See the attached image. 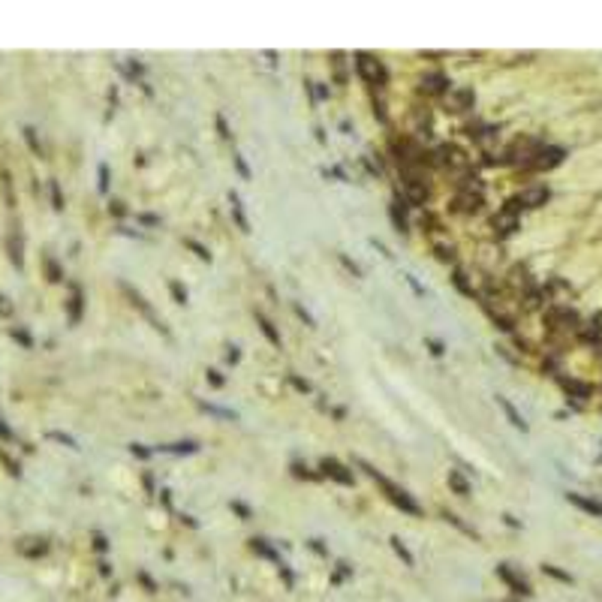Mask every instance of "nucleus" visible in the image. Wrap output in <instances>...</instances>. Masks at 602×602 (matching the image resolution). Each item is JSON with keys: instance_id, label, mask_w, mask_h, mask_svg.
<instances>
[{"instance_id": "obj_1", "label": "nucleus", "mask_w": 602, "mask_h": 602, "mask_svg": "<svg viewBox=\"0 0 602 602\" xmlns=\"http://www.w3.org/2000/svg\"><path fill=\"white\" fill-rule=\"evenodd\" d=\"M388 151L401 172H428L431 169V151L425 148L416 136L410 133H392L388 136Z\"/></svg>"}, {"instance_id": "obj_2", "label": "nucleus", "mask_w": 602, "mask_h": 602, "mask_svg": "<svg viewBox=\"0 0 602 602\" xmlns=\"http://www.w3.org/2000/svg\"><path fill=\"white\" fill-rule=\"evenodd\" d=\"M398 196L410 208H425L431 202V175L428 172H401Z\"/></svg>"}, {"instance_id": "obj_3", "label": "nucleus", "mask_w": 602, "mask_h": 602, "mask_svg": "<svg viewBox=\"0 0 602 602\" xmlns=\"http://www.w3.org/2000/svg\"><path fill=\"white\" fill-rule=\"evenodd\" d=\"M353 66H355V73H359V79L371 90H379V94H383V90L388 88V70H386V64L377 55L355 51V55H353Z\"/></svg>"}, {"instance_id": "obj_4", "label": "nucleus", "mask_w": 602, "mask_h": 602, "mask_svg": "<svg viewBox=\"0 0 602 602\" xmlns=\"http://www.w3.org/2000/svg\"><path fill=\"white\" fill-rule=\"evenodd\" d=\"M359 467H362L364 473H368V476H371V479H373V482H377L379 488H383V491H386V497L392 500L394 506H401V512H407V515H416V518L422 515V506H418V503H416L413 497H410V494L403 491V488H398L394 482H388V479H386L383 473H377V470H373L368 461H359Z\"/></svg>"}, {"instance_id": "obj_5", "label": "nucleus", "mask_w": 602, "mask_h": 602, "mask_svg": "<svg viewBox=\"0 0 602 602\" xmlns=\"http://www.w3.org/2000/svg\"><path fill=\"white\" fill-rule=\"evenodd\" d=\"M431 163L443 172H452V175H461V172H470V157L467 151H461L458 145L446 142V145H437L431 151Z\"/></svg>"}, {"instance_id": "obj_6", "label": "nucleus", "mask_w": 602, "mask_h": 602, "mask_svg": "<svg viewBox=\"0 0 602 602\" xmlns=\"http://www.w3.org/2000/svg\"><path fill=\"white\" fill-rule=\"evenodd\" d=\"M545 325H548V331H554V334H569V331H578L581 319H578V314L573 308H566V304H554V308L545 310Z\"/></svg>"}, {"instance_id": "obj_7", "label": "nucleus", "mask_w": 602, "mask_h": 602, "mask_svg": "<svg viewBox=\"0 0 602 602\" xmlns=\"http://www.w3.org/2000/svg\"><path fill=\"white\" fill-rule=\"evenodd\" d=\"M434 133V118H431V109L422 103H416L413 109H410V136H416L418 142L422 139H431Z\"/></svg>"}, {"instance_id": "obj_8", "label": "nucleus", "mask_w": 602, "mask_h": 602, "mask_svg": "<svg viewBox=\"0 0 602 602\" xmlns=\"http://www.w3.org/2000/svg\"><path fill=\"white\" fill-rule=\"evenodd\" d=\"M121 289H124V295L129 299V304H133V308L139 310V314H142L145 319H148V323L154 325V329H157L160 334H166V338H169V329H166L163 319H160V316L154 314V308H151V304L145 301V295H142V292H136V289H133V286H127V284H121Z\"/></svg>"}, {"instance_id": "obj_9", "label": "nucleus", "mask_w": 602, "mask_h": 602, "mask_svg": "<svg viewBox=\"0 0 602 602\" xmlns=\"http://www.w3.org/2000/svg\"><path fill=\"white\" fill-rule=\"evenodd\" d=\"M443 103H446V112H452V115H467L476 105V94H473V88H452L443 97Z\"/></svg>"}, {"instance_id": "obj_10", "label": "nucleus", "mask_w": 602, "mask_h": 602, "mask_svg": "<svg viewBox=\"0 0 602 602\" xmlns=\"http://www.w3.org/2000/svg\"><path fill=\"white\" fill-rule=\"evenodd\" d=\"M452 90V81L443 73H425L422 81H418V94L422 97H434V100H443V97Z\"/></svg>"}, {"instance_id": "obj_11", "label": "nucleus", "mask_w": 602, "mask_h": 602, "mask_svg": "<svg viewBox=\"0 0 602 602\" xmlns=\"http://www.w3.org/2000/svg\"><path fill=\"white\" fill-rule=\"evenodd\" d=\"M563 163V148H548V145H542V148L536 151V157L527 163V169L533 172H545V169H554V166Z\"/></svg>"}, {"instance_id": "obj_12", "label": "nucleus", "mask_w": 602, "mask_h": 602, "mask_svg": "<svg viewBox=\"0 0 602 602\" xmlns=\"http://www.w3.org/2000/svg\"><path fill=\"white\" fill-rule=\"evenodd\" d=\"M319 467H323L325 476H331L334 482H340V485H353V482H355V473H353V470H347L344 464L334 461V458H323V464H319Z\"/></svg>"}, {"instance_id": "obj_13", "label": "nucleus", "mask_w": 602, "mask_h": 602, "mask_svg": "<svg viewBox=\"0 0 602 602\" xmlns=\"http://www.w3.org/2000/svg\"><path fill=\"white\" fill-rule=\"evenodd\" d=\"M6 253H10L15 268H25V238H21V229L12 226L10 238H6Z\"/></svg>"}, {"instance_id": "obj_14", "label": "nucleus", "mask_w": 602, "mask_h": 602, "mask_svg": "<svg viewBox=\"0 0 602 602\" xmlns=\"http://www.w3.org/2000/svg\"><path fill=\"white\" fill-rule=\"evenodd\" d=\"M81 310H85V295H81V286H70V301H66V314H70V325L81 323Z\"/></svg>"}, {"instance_id": "obj_15", "label": "nucleus", "mask_w": 602, "mask_h": 602, "mask_svg": "<svg viewBox=\"0 0 602 602\" xmlns=\"http://www.w3.org/2000/svg\"><path fill=\"white\" fill-rule=\"evenodd\" d=\"M407 208H410V205L403 202L401 196H394V202H392V208H388V214H392V223H394V229H398V232H410Z\"/></svg>"}, {"instance_id": "obj_16", "label": "nucleus", "mask_w": 602, "mask_h": 602, "mask_svg": "<svg viewBox=\"0 0 602 602\" xmlns=\"http://www.w3.org/2000/svg\"><path fill=\"white\" fill-rule=\"evenodd\" d=\"M497 575H500V578H503V581H506V584H509V588H512L515 593H524V597H527V593H530V584H527V581H524V578H521V575H515V573H512V569H509V566H506V563H500V566H497Z\"/></svg>"}, {"instance_id": "obj_17", "label": "nucleus", "mask_w": 602, "mask_h": 602, "mask_svg": "<svg viewBox=\"0 0 602 602\" xmlns=\"http://www.w3.org/2000/svg\"><path fill=\"white\" fill-rule=\"evenodd\" d=\"M329 66L334 73V85L344 88L347 85V55H344V51H331V55H329Z\"/></svg>"}, {"instance_id": "obj_18", "label": "nucleus", "mask_w": 602, "mask_h": 602, "mask_svg": "<svg viewBox=\"0 0 602 602\" xmlns=\"http://www.w3.org/2000/svg\"><path fill=\"white\" fill-rule=\"evenodd\" d=\"M491 229L500 232V235H512L518 229V217L515 214H506V211H500V214L491 217Z\"/></svg>"}, {"instance_id": "obj_19", "label": "nucleus", "mask_w": 602, "mask_h": 602, "mask_svg": "<svg viewBox=\"0 0 602 602\" xmlns=\"http://www.w3.org/2000/svg\"><path fill=\"white\" fill-rule=\"evenodd\" d=\"M452 284H455V289H458L461 295H467V299H479V289L470 284V277H467V271H464V268L452 271Z\"/></svg>"}, {"instance_id": "obj_20", "label": "nucleus", "mask_w": 602, "mask_h": 602, "mask_svg": "<svg viewBox=\"0 0 602 602\" xmlns=\"http://www.w3.org/2000/svg\"><path fill=\"white\" fill-rule=\"evenodd\" d=\"M560 386L566 388L573 398H581V401H588L590 394H593V388H590L588 383H581V379H573V377H560Z\"/></svg>"}, {"instance_id": "obj_21", "label": "nucleus", "mask_w": 602, "mask_h": 602, "mask_svg": "<svg viewBox=\"0 0 602 602\" xmlns=\"http://www.w3.org/2000/svg\"><path fill=\"white\" fill-rule=\"evenodd\" d=\"M497 403H500V410H503V413H506V418L515 425L518 431H527V422H524V416L515 410V403H512V401H509V398H503V394H497Z\"/></svg>"}, {"instance_id": "obj_22", "label": "nucleus", "mask_w": 602, "mask_h": 602, "mask_svg": "<svg viewBox=\"0 0 602 602\" xmlns=\"http://www.w3.org/2000/svg\"><path fill=\"white\" fill-rule=\"evenodd\" d=\"M253 316H256V323H259V329H262V334H265V338H268V344H271V347H280V331L274 329V323H271V319L265 316L262 310H253Z\"/></svg>"}, {"instance_id": "obj_23", "label": "nucleus", "mask_w": 602, "mask_h": 602, "mask_svg": "<svg viewBox=\"0 0 602 602\" xmlns=\"http://www.w3.org/2000/svg\"><path fill=\"white\" fill-rule=\"evenodd\" d=\"M566 500L573 503V506H578V509H584V512H590V515H599L602 518V503L599 500H590V497H581V494H566Z\"/></svg>"}, {"instance_id": "obj_24", "label": "nucleus", "mask_w": 602, "mask_h": 602, "mask_svg": "<svg viewBox=\"0 0 602 602\" xmlns=\"http://www.w3.org/2000/svg\"><path fill=\"white\" fill-rule=\"evenodd\" d=\"M446 482H449V488H452L455 494H458V497H470V482H467V479H464L461 470H449Z\"/></svg>"}, {"instance_id": "obj_25", "label": "nucleus", "mask_w": 602, "mask_h": 602, "mask_svg": "<svg viewBox=\"0 0 602 602\" xmlns=\"http://www.w3.org/2000/svg\"><path fill=\"white\" fill-rule=\"evenodd\" d=\"M229 205H232V217H235V223H238V229L247 235V232H250V223H247V217H244L241 196H238V193H229Z\"/></svg>"}, {"instance_id": "obj_26", "label": "nucleus", "mask_w": 602, "mask_h": 602, "mask_svg": "<svg viewBox=\"0 0 602 602\" xmlns=\"http://www.w3.org/2000/svg\"><path fill=\"white\" fill-rule=\"evenodd\" d=\"M250 548H253V551H256V554H262V557H268V560H274V563H277V566H280V563H284V560H280V557H277V554H274V548H271L268 542H265V539H250Z\"/></svg>"}, {"instance_id": "obj_27", "label": "nucleus", "mask_w": 602, "mask_h": 602, "mask_svg": "<svg viewBox=\"0 0 602 602\" xmlns=\"http://www.w3.org/2000/svg\"><path fill=\"white\" fill-rule=\"evenodd\" d=\"M418 226H422V232H428V235H437L440 229H443V223H440V220L434 217L428 208H425V214H422V220H418Z\"/></svg>"}, {"instance_id": "obj_28", "label": "nucleus", "mask_w": 602, "mask_h": 602, "mask_svg": "<svg viewBox=\"0 0 602 602\" xmlns=\"http://www.w3.org/2000/svg\"><path fill=\"white\" fill-rule=\"evenodd\" d=\"M434 253H437V259H443V262H455V244H446V241H434Z\"/></svg>"}, {"instance_id": "obj_29", "label": "nucleus", "mask_w": 602, "mask_h": 602, "mask_svg": "<svg viewBox=\"0 0 602 602\" xmlns=\"http://www.w3.org/2000/svg\"><path fill=\"white\" fill-rule=\"evenodd\" d=\"M30 542H34V545H25V542L18 545V551L25 554V557H40V554L49 551V545H45L42 539H30Z\"/></svg>"}, {"instance_id": "obj_30", "label": "nucleus", "mask_w": 602, "mask_h": 602, "mask_svg": "<svg viewBox=\"0 0 602 602\" xmlns=\"http://www.w3.org/2000/svg\"><path fill=\"white\" fill-rule=\"evenodd\" d=\"M160 452H172V455H193L199 452L196 443H172V446H160Z\"/></svg>"}, {"instance_id": "obj_31", "label": "nucleus", "mask_w": 602, "mask_h": 602, "mask_svg": "<svg viewBox=\"0 0 602 602\" xmlns=\"http://www.w3.org/2000/svg\"><path fill=\"white\" fill-rule=\"evenodd\" d=\"M392 548H394V554H398V557H401L403 563H407V566H413V563H416V557L410 554V548L401 542V536H392Z\"/></svg>"}, {"instance_id": "obj_32", "label": "nucleus", "mask_w": 602, "mask_h": 602, "mask_svg": "<svg viewBox=\"0 0 602 602\" xmlns=\"http://www.w3.org/2000/svg\"><path fill=\"white\" fill-rule=\"evenodd\" d=\"M10 338L15 340V344H21L25 349H34V338H30L25 329H18V325H12V329H10Z\"/></svg>"}, {"instance_id": "obj_33", "label": "nucleus", "mask_w": 602, "mask_h": 602, "mask_svg": "<svg viewBox=\"0 0 602 602\" xmlns=\"http://www.w3.org/2000/svg\"><path fill=\"white\" fill-rule=\"evenodd\" d=\"M49 193H51V208L55 211H64V193H60V184L55 178L49 181Z\"/></svg>"}, {"instance_id": "obj_34", "label": "nucleus", "mask_w": 602, "mask_h": 602, "mask_svg": "<svg viewBox=\"0 0 602 602\" xmlns=\"http://www.w3.org/2000/svg\"><path fill=\"white\" fill-rule=\"evenodd\" d=\"M42 262H45V274H49V280L51 284H58V280H64V274H60V268H58V262L51 256H42Z\"/></svg>"}, {"instance_id": "obj_35", "label": "nucleus", "mask_w": 602, "mask_h": 602, "mask_svg": "<svg viewBox=\"0 0 602 602\" xmlns=\"http://www.w3.org/2000/svg\"><path fill=\"white\" fill-rule=\"evenodd\" d=\"M232 163H235V169H238V175H241L244 181H250V178H253V172H250L247 160H244V157L238 154V151H235V154H232Z\"/></svg>"}, {"instance_id": "obj_36", "label": "nucleus", "mask_w": 602, "mask_h": 602, "mask_svg": "<svg viewBox=\"0 0 602 602\" xmlns=\"http://www.w3.org/2000/svg\"><path fill=\"white\" fill-rule=\"evenodd\" d=\"M184 247H190V250H193V253L199 256L202 262H211V253H208V250H205V247H202V244L196 241V238H184Z\"/></svg>"}, {"instance_id": "obj_37", "label": "nucleus", "mask_w": 602, "mask_h": 602, "mask_svg": "<svg viewBox=\"0 0 602 602\" xmlns=\"http://www.w3.org/2000/svg\"><path fill=\"white\" fill-rule=\"evenodd\" d=\"M169 292H172V299H175V304H187V289L178 284V280H169Z\"/></svg>"}, {"instance_id": "obj_38", "label": "nucleus", "mask_w": 602, "mask_h": 602, "mask_svg": "<svg viewBox=\"0 0 602 602\" xmlns=\"http://www.w3.org/2000/svg\"><path fill=\"white\" fill-rule=\"evenodd\" d=\"M0 181H3V196H6V205H10V208H12V205H15V196H12V178H10V172H6V169L0 172Z\"/></svg>"}, {"instance_id": "obj_39", "label": "nucleus", "mask_w": 602, "mask_h": 602, "mask_svg": "<svg viewBox=\"0 0 602 602\" xmlns=\"http://www.w3.org/2000/svg\"><path fill=\"white\" fill-rule=\"evenodd\" d=\"M25 139H27L30 148H34V154L42 157V145H40V139H36V129L34 127H25Z\"/></svg>"}, {"instance_id": "obj_40", "label": "nucleus", "mask_w": 602, "mask_h": 602, "mask_svg": "<svg viewBox=\"0 0 602 602\" xmlns=\"http://www.w3.org/2000/svg\"><path fill=\"white\" fill-rule=\"evenodd\" d=\"M425 347H428L431 355H437V359H440V355H446V344H443V340H437V338H425Z\"/></svg>"}, {"instance_id": "obj_41", "label": "nucleus", "mask_w": 602, "mask_h": 602, "mask_svg": "<svg viewBox=\"0 0 602 602\" xmlns=\"http://www.w3.org/2000/svg\"><path fill=\"white\" fill-rule=\"evenodd\" d=\"M49 440H58V443H64L66 449H79V443L70 437V434H60V431H49Z\"/></svg>"}, {"instance_id": "obj_42", "label": "nucleus", "mask_w": 602, "mask_h": 602, "mask_svg": "<svg viewBox=\"0 0 602 602\" xmlns=\"http://www.w3.org/2000/svg\"><path fill=\"white\" fill-rule=\"evenodd\" d=\"M373 115H377V121L379 124H388V112H386V103H383V97H373Z\"/></svg>"}, {"instance_id": "obj_43", "label": "nucleus", "mask_w": 602, "mask_h": 602, "mask_svg": "<svg viewBox=\"0 0 602 602\" xmlns=\"http://www.w3.org/2000/svg\"><path fill=\"white\" fill-rule=\"evenodd\" d=\"M229 509H232V512H238V515L244 518V521H250V518H253V512H250V506H244L241 500H232V503H229Z\"/></svg>"}, {"instance_id": "obj_44", "label": "nucleus", "mask_w": 602, "mask_h": 602, "mask_svg": "<svg viewBox=\"0 0 602 602\" xmlns=\"http://www.w3.org/2000/svg\"><path fill=\"white\" fill-rule=\"evenodd\" d=\"M214 124H217V129H220V136H223V139L229 142V139H232V129H229V124H226V118H223V115H217V118H214Z\"/></svg>"}, {"instance_id": "obj_45", "label": "nucleus", "mask_w": 602, "mask_h": 602, "mask_svg": "<svg viewBox=\"0 0 602 602\" xmlns=\"http://www.w3.org/2000/svg\"><path fill=\"white\" fill-rule=\"evenodd\" d=\"M292 473H295V476H299V479H319L316 473H310V470H308V467H304V464H299V461H295V464H292Z\"/></svg>"}, {"instance_id": "obj_46", "label": "nucleus", "mask_w": 602, "mask_h": 602, "mask_svg": "<svg viewBox=\"0 0 602 602\" xmlns=\"http://www.w3.org/2000/svg\"><path fill=\"white\" fill-rule=\"evenodd\" d=\"M289 383H292V388H299V392H304V394L310 392V383H308V379L295 377V373H289Z\"/></svg>"}, {"instance_id": "obj_47", "label": "nucleus", "mask_w": 602, "mask_h": 602, "mask_svg": "<svg viewBox=\"0 0 602 602\" xmlns=\"http://www.w3.org/2000/svg\"><path fill=\"white\" fill-rule=\"evenodd\" d=\"M205 410H208V413H214V416H223V418H235V413L232 410H220V407H214V403H202Z\"/></svg>"}, {"instance_id": "obj_48", "label": "nucleus", "mask_w": 602, "mask_h": 602, "mask_svg": "<svg viewBox=\"0 0 602 602\" xmlns=\"http://www.w3.org/2000/svg\"><path fill=\"white\" fill-rule=\"evenodd\" d=\"M6 316H12V304L3 292H0V319H6Z\"/></svg>"}, {"instance_id": "obj_49", "label": "nucleus", "mask_w": 602, "mask_h": 602, "mask_svg": "<svg viewBox=\"0 0 602 602\" xmlns=\"http://www.w3.org/2000/svg\"><path fill=\"white\" fill-rule=\"evenodd\" d=\"M338 259H340V262H344V265H347V268H349V271H353V274H355V277H362V268H359V265H355V262H353V259H349V256H344V253H338Z\"/></svg>"}, {"instance_id": "obj_50", "label": "nucleus", "mask_w": 602, "mask_h": 602, "mask_svg": "<svg viewBox=\"0 0 602 602\" xmlns=\"http://www.w3.org/2000/svg\"><path fill=\"white\" fill-rule=\"evenodd\" d=\"M109 214H115V217H124V214H127V208H124V202H118V199H112V202H109Z\"/></svg>"}, {"instance_id": "obj_51", "label": "nucleus", "mask_w": 602, "mask_h": 602, "mask_svg": "<svg viewBox=\"0 0 602 602\" xmlns=\"http://www.w3.org/2000/svg\"><path fill=\"white\" fill-rule=\"evenodd\" d=\"M295 314H299V316L304 319V323H308V325H310V329H316V319H314V316H310V314H308V310H304V308H301V304H295Z\"/></svg>"}, {"instance_id": "obj_52", "label": "nucleus", "mask_w": 602, "mask_h": 602, "mask_svg": "<svg viewBox=\"0 0 602 602\" xmlns=\"http://www.w3.org/2000/svg\"><path fill=\"white\" fill-rule=\"evenodd\" d=\"M542 573H548V575H554V578H560V581H573V575H566V573H560V569H554V566H542Z\"/></svg>"}, {"instance_id": "obj_53", "label": "nucleus", "mask_w": 602, "mask_h": 602, "mask_svg": "<svg viewBox=\"0 0 602 602\" xmlns=\"http://www.w3.org/2000/svg\"><path fill=\"white\" fill-rule=\"evenodd\" d=\"M100 190H103V193L109 190V166H105V163L100 166Z\"/></svg>"}, {"instance_id": "obj_54", "label": "nucleus", "mask_w": 602, "mask_h": 602, "mask_svg": "<svg viewBox=\"0 0 602 602\" xmlns=\"http://www.w3.org/2000/svg\"><path fill=\"white\" fill-rule=\"evenodd\" d=\"M136 220L145 226H160V217H154V214H136Z\"/></svg>"}, {"instance_id": "obj_55", "label": "nucleus", "mask_w": 602, "mask_h": 602, "mask_svg": "<svg viewBox=\"0 0 602 602\" xmlns=\"http://www.w3.org/2000/svg\"><path fill=\"white\" fill-rule=\"evenodd\" d=\"M129 452H133V455H139V458H151V449H145V446H139V443H133V446H129Z\"/></svg>"}, {"instance_id": "obj_56", "label": "nucleus", "mask_w": 602, "mask_h": 602, "mask_svg": "<svg viewBox=\"0 0 602 602\" xmlns=\"http://www.w3.org/2000/svg\"><path fill=\"white\" fill-rule=\"evenodd\" d=\"M94 548H97V551H105V548H109V542H105L103 533H94Z\"/></svg>"}, {"instance_id": "obj_57", "label": "nucleus", "mask_w": 602, "mask_h": 602, "mask_svg": "<svg viewBox=\"0 0 602 602\" xmlns=\"http://www.w3.org/2000/svg\"><path fill=\"white\" fill-rule=\"evenodd\" d=\"M208 383L214 386V388L223 386V377H220V371H208Z\"/></svg>"}, {"instance_id": "obj_58", "label": "nucleus", "mask_w": 602, "mask_h": 602, "mask_svg": "<svg viewBox=\"0 0 602 602\" xmlns=\"http://www.w3.org/2000/svg\"><path fill=\"white\" fill-rule=\"evenodd\" d=\"M403 280H407V284H410V286H413V292H416V295H425V289H422V286H418V284H416V277H413V274H403Z\"/></svg>"}, {"instance_id": "obj_59", "label": "nucleus", "mask_w": 602, "mask_h": 602, "mask_svg": "<svg viewBox=\"0 0 602 602\" xmlns=\"http://www.w3.org/2000/svg\"><path fill=\"white\" fill-rule=\"evenodd\" d=\"M226 359H229V362L235 364V362H238V359H241V355H238V349H235V347H229V353H226Z\"/></svg>"}, {"instance_id": "obj_60", "label": "nucleus", "mask_w": 602, "mask_h": 602, "mask_svg": "<svg viewBox=\"0 0 602 602\" xmlns=\"http://www.w3.org/2000/svg\"><path fill=\"white\" fill-rule=\"evenodd\" d=\"M0 437H6V440H10V437H12V431H10V428H6V425H3V422H0Z\"/></svg>"}]
</instances>
